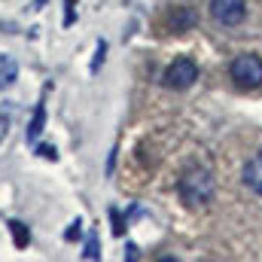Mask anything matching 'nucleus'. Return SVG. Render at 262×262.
<instances>
[{
    "instance_id": "f257e3e1",
    "label": "nucleus",
    "mask_w": 262,
    "mask_h": 262,
    "mask_svg": "<svg viewBox=\"0 0 262 262\" xmlns=\"http://www.w3.org/2000/svg\"><path fill=\"white\" fill-rule=\"evenodd\" d=\"M213 192H216V183L207 168H189L177 180V195L186 207H204L213 198Z\"/></svg>"
},
{
    "instance_id": "f03ea898",
    "label": "nucleus",
    "mask_w": 262,
    "mask_h": 262,
    "mask_svg": "<svg viewBox=\"0 0 262 262\" xmlns=\"http://www.w3.org/2000/svg\"><path fill=\"white\" fill-rule=\"evenodd\" d=\"M195 79H198V64H195V58H189V55L174 58L171 64L165 67V73H162V85L165 89H174V92L189 89Z\"/></svg>"
},
{
    "instance_id": "7ed1b4c3",
    "label": "nucleus",
    "mask_w": 262,
    "mask_h": 262,
    "mask_svg": "<svg viewBox=\"0 0 262 262\" xmlns=\"http://www.w3.org/2000/svg\"><path fill=\"white\" fill-rule=\"evenodd\" d=\"M229 76L235 79L238 89H256V85H262V58L259 55H250V52L238 55L229 64Z\"/></svg>"
},
{
    "instance_id": "20e7f679",
    "label": "nucleus",
    "mask_w": 262,
    "mask_h": 262,
    "mask_svg": "<svg viewBox=\"0 0 262 262\" xmlns=\"http://www.w3.org/2000/svg\"><path fill=\"white\" fill-rule=\"evenodd\" d=\"M247 15V3L244 0H210V18L220 28H238Z\"/></svg>"
},
{
    "instance_id": "39448f33",
    "label": "nucleus",
    "mask_w": 262,
    "mask_h": 262,
    "mask_svg": "<svg viewBox=\"0 0 262 262\" xmlns=\"http://www.w3.org/2000/svg\"><path fill=\"white\" fill-rule=\"evenodd\" d=\"M241 180H244V186L250 189V192H256L262 195V152H256L247 165H244V171H241Z\"/></svg>"
},
{
    "instance_id": "423d86ee",
    "label": "nucleus",
    "mask_w": 262,
    "mask_h": 262,
    "mask_svg": "<svg viewBox=\"0 0 262 262\" xmlns=\"http://www.w3.org/2000/svg\"><path fill=\"white\" fill-rule=\"evenodd\" d=\"M46 128V104L40 101L37 107H34V116H31V122H28V128H25V140L34 146L37 140H40V134Z\"/></svg>"
},
{
    "instance_id": "0eeeda50",
    "label": "nucleus",
    "mask_w": 262,
    "mask_h": 262,
    "mask_svg": "<svg viewBox=\"0 0 262 262\" xmlns=\"http://www.w3.org/2000/svg\"><path fill=\"white\" fill-rule=\"evenodd\" d=\"M18 79V61L12 55H0V89H9Z\"/></svg>"
},
{
    "instance_id": "6e6552de",
    "label": "nucleus",
    "mask_w": 262,
    "mask_h": 262,
    "mask_svg": "<svg viewBox=\"0 0 262 262\" xmlns=\"http://www.w3.org/2000/svg\"><path fill=\"white\" fill-rule=\"evenodd\" d=\"M6 226H9V232H12V244H15L18 250H25V247L31 244V229H28L21 220H9Z\"/></svg>"
},
{
    "instance_id": "1a4fd4ad",
    "label": "nucleus",
    "mask_w": 262,
    "mask_h": 262,
    "mask_svg": "<svg viewBox=\"0 0 262 262\" xmlns=\"http://www.w3.org/2000/svg\"><path fill=\"white\" fill-rule=\"evenodd\" d=\"M192 25H195V12H192V9H180V12H174V15H171V28H174L177 34L189 31Z\"/></svg>"
},
{
    "instance_id": "9d476101",
    "label": "nucleus",
    "mask_w": 262,
    "mask_h": 262,
    "mask_svg": "<svg viewBox=\"0 0 262 262\" xmlns=\"http://www.w3.org/2000/svg\"><path fill=\"white\" fill-rule=\"evenodd\" d=\"M82 259H101V241H98V232H89L85 238V250H82Z\"/></svg>"
},
{
    "instance_id": "9b49d317",
    "label": "nucleus",
    "mask_w": 262,
    "mask_h": 262,
    "mask_svg": "<svg viewBox=\"0 0 262 262\" xmlns=\"http://www.w3.org/2000/svg\"><path fill=\"white\" fill-rule=\"evenodd\" d=\"M104 55H107V43H104V40H98V46H95V61H92V67H89L92 73H98V70H101Z\"/></svg>"
},
{
    "instance_id": "f8f14e48",
    "label": "nucleus",
    "mask_w": 262,
    "mask_h": 262,
    "mask_svg": "<svg viewBox=\"0 0 262 262\" xmlns=\"http://www.w3.org/2000/svg\"><path fill=\"white\" fill-rule=\"evenodd\" d=\"M37 156H40V159H49V162H58V149L49 146V143H40V146H37Z\"/></svg>"
},
{
    "instance_id": "ddd939ff",
    "label": "nucleus",
    "mask_w": 262,
    "mask_h": 262,
    "mask_svg": "<svg viewBox=\"0 0 262 262\" xmlns=\"http://www.w3.org/2000/svg\"><path fill=\"white\" fill-rule=\"evenodd\" d=\"M110 220H113V235H122L128 223H125V220L119 216V210H116V207H110Z\"/></svg>"
},
{
    "instance_id": "4468645a",
    "label": "nucleus",
    "mask_w": 262,
    "mask_h": 262,
    "mask_svg": "<svg viewBox=\"0 0 262 262\" xmlns=\"http://www.w3.org/2000/svg\"><path fill=\"white\" fill-rule=\"evenodd\" d=\"M76 21V0H64V28Z\"/></svg>"
},
{
    "instance_id": "2eb2a0df",
    "label": "nucleus",
    "mask_w": 262,
    "mask_h": 262,
    "mask_svg": "<svg viewBox=\"0 0 262 262\" xmlns=\"http://www.w3.org/2000/svg\"><path fill=\"white\" fill-rule=\"evenodd\" d=\"M79 235H82V220H73V223H70V229L64 232V241H76Z\"/></svg>"
},
{
    "instance_id": "dca6fc26",
    "label": "nucleus",
    "mask_w": 262,
    "mask_h": 262,
    "mask_svg": "<svg viewBox=\"0 0 262 262\" xmlns=\"http://www.w3.org/2000/svg\"><path fill=\"white\" fill-rule=\"evenodd\" d=\"M9 119H12V110H9V113L0 110V143H3V137L9 134Z\"/></svg>"
},
{
    "instance_id": "f3484780",
    "label": "nucleus",
    "mask_w": 262,
    "mask_h": 262,
    "mask_svg": "<svg viewBox=\"0 0 262 262\" xmlns=\"http://www.w3.org/2000/svg\"><path fill=\"white\" fill-rule=\"evenodd\" d=\"M125 250H128V253H125V259H137V256H140V253H137V244H128V247H125Z\"/></svg>"
},
{
    "instance_id": "a211bd4d",
    "label": "nucleus",
    "mask_w": 262,
    "mask_h": 262,
    "mask_svg": "<svg viewBox=\"0 0 262 262\" xmlns=\"http://www.w3.org/2000/svg\"><path fill=\"white\" fill-rule=\"evenodd\" d=\"M43 3H46V0H34V9H43Z\"/></svg>"
}]
</instances>
